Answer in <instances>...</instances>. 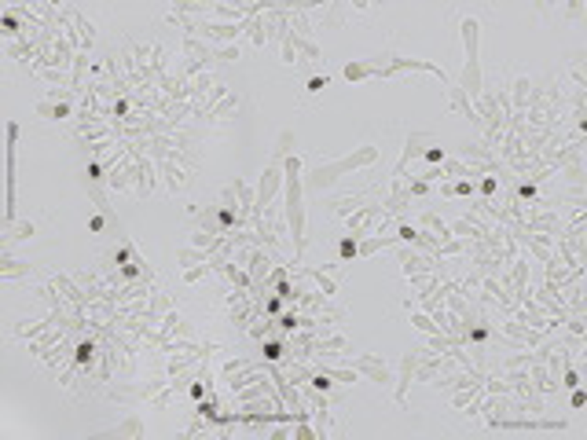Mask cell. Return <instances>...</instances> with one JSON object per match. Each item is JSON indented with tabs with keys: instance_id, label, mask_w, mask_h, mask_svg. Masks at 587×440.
<instances>
[{
	"instance_id": "cell-23",
	"label": "cell",
	"mask_w": 587,
	"mask_h": 440,
	"mask_svg": "<svg viewBox=\"0 0 587 440\" xmlns=\"http://www.w3.org/2000/svg\"><path fill=\"white\" fill-rule=\"evenodd\" d=\"M118 437H144V422H139V418H125L118 425Z\"/></svg>"
},
{
	"instance_id": "cell-8",
	"label": "cell",
	"mask_w": 587,
	"mask_h": 440,
	"mask_svg": "<svg viewBox=\"0 0 587 440\" xmlns=\"http://www.w3.org/2000/svg\"><path fill=\"white\" fill-rule=\"evenodd\" d=\"M525 231H532V235H547V239H558V235H561L558 213H551V210H540V213H532V217L525 220Z\"/></svg>"
},
{
	"instance_id": "cell-12",
	"label": "cell",
	"mask_w": 587,
	"mask_h": 440,
	"mask_svg": "<svg viewBox=\"0 0 587 440\" xmlns=\"http://www.w3.org/2000/svg\"><path fill=\"white\" fill-rule=\"evenodd\" d=\"M367 202H375L371 195H349V198H327V210L334 213V217H349V213H356L360 205H367Z\"/></svg>"
},
{
	"instance_id": "cell-9",
	"label": "cell",
	"mask_w": 587,
	"mask_h": 440,
	"mask_svg": "<svg viewBox=\"0 0 587 440\" xmlns=\"http://www.w3.org/2000/svg\"><path fill=\"white\" fill-rule=\"evenodd\" d=\"M52 290L62 297V301H70L74 308H88V297H85V290L78 287V279H67V276H52Z\"/></svg>"
},
{
	"instance_id": "cell-1",
	"label": "cell",
	"mask_w": 587,
	"mask_h": 440,
	"mask_svg": "<svg viewBox=\"0 0 587 440\" xmlns=\"http://www.w3.org/2000/svg\"><path fill=\"white\" fill-rule=\"evenodd\" d=\"M283 195H287V228H290V250L294 261L305 253V191H301V158L290 154L283 162Z\"/></svg>"
},
{
	"instance_id": "cell-20",
	"label": "cell",
	"mask_w": 587,
	"mask_h": 440,
	"mask_svg": "<svg viewBox=\"0 0 587 440\" xmlns=\"http://www.w3.org/2000/svg\"><path fill=\"white\" fill-rule=\"evenodd\" d=\"M411 327H418L423 334H437V330H441L437 323H433V316H429V312H411Z\"/></svg>"
},
{
	"instance_id": "cell-19",
	"label": "cell",
	"mask_w": 587,
	"mask_h": 440,
	"mask_svg": "<svg viewBox=\"0 0 587 440\" xmlns=\"http://www.w3.org/2000/svg\"><path fill=\"white\" fill-rule=\"evenodd\" d=\"M151 312H155L158 319H165L169 312H176V308H173V301L165 294H151Z\"/></svg>"
},
{
	"instance_id": "cell-17",
	"label": "cell",
	"mask_w": 587,
	"mask_h": 440,
	"mask_svg": "<svg viewBox=\"0 0 587 440\" xmlns=\"http://www.w3.org/2000/svg\"><path fill=\"white\" fill-rule=\"evenodd\" d=\"M33 224L26 220V224H8V231H4V250H11V242H19V239H30L33 235Z\"/></svg>"
},
{
	"instance_id": "cell-2",
	"label": "cell",
	"mask_w": 587,
	"mask_h": 440,
	"mask_svg": "<svg viewBox=\"0 0 587 440\" xmlns=\"http://www.w3.org/2000/svg\"><path fill=\"white\" fill-rule=\"evenodd\" d=\"M375 162H378V147H360V151H352V154H346V158H338V162H320L316 169H309V176H305L301 187L320 191V195H323V191L334 187L346 173L367 169V165H375Z\"/></svg>"
},
{
	"instance_id": "cell-27",
	"label": "cell",
	"mask_w": 587,
	"mask_h": 440,
	"mask_svg": "<svg viewBox=\"0 0 587 440\" xmlns=\"http://www.w3.org/2000/svg\"><path fill=\"white\" fill-rule=\"evenodd\" d=\"M584 400H587V396H584L580 389H572V407H584Z\"/></svg>"
},
{
	"instance_id": "cell-3",
	"label": "cell",
	"mask_w": 587,
	"mask_h": 440,
	"mask_svg": "<svg viewBox=\"0 0 587 440\" xmlns=\"http://www.w3.org/2000/svg\"><path fill=\"white\" fill-rule=\"evenodd\" d=\"M463 48H466V62H463V92L470 96V103L474 99H481V92H484V85H481V59H477V37H481V22L474 19V15H466L463 19Z\"/></svg>"
},
{
	"instance_id": "cell-14",
	"label": "cell",
	"mask_w": 587,
	"mask_h": 440,
	"mask_svg": "<svg viewBox=\"0 0 587 440\" xmlns=\"http://www.w3.org/2000/svg\"><path fill=\"white\" fill-rule=\"evenodd\" d=\"M0 276H4L8 282H15L19 276H33V268H30V264H19L15 257L4 250V253H0Z\"/></svg>"
},
{
	"instance_id": "cell-18",
	"label": "cell",
	"mask_w": 587,
	"mask_h": 440,
	"mask_svg": "<svg viewBox=\"0 0 587 440\" xmlns=\"http://www.w3.org/2000/svg\"><path fill=\"white\" fill-rule=\"evenodd\" d=\"M37 110H41L44 118H56V121H59V118H67V114H70V110H78V107H70V103H48V99H44Z\"/></svg>"
},
{
	"instance_id": "cell-24",
	"label": "cell",
	"mask_w": 587,
	"mask_h": 440,
	"mask_svg": "<svg viewBox=\"0 0 587 440\" xmlns=\"http://www.w3.org/2000/svg\"><path fill=\"white\" fill-rule=\"evenodd\" d=\"M356 246H360V242H356L352 235H346V239L338 242V257H341V261H352V257H356Z\"/></svg>"
},
{
	"instance_id": "cell-4",
	"label": "cell",
	"mask_w": 587,
	"mask_h": 440,
	"mask_svg": "<svg viewBox=\"0 0 587 440\" xmlns=\"http://www.w3.org/2000/svg\"><path fill=\"white\" fill-rule=\"evenodd\" d=\"M224 308H228V319H232L235 327H242V330L250 327V319L257 312H264L261 301L250 290H232V294H228V301H224Z\"/></svg>"
},
{
	"instance_id": "cell-11",
	"label": "cell",
	"mask_w": 587,
	"mask_h": 440,
	"mask_svg": "<svg viewBox=\"0 0 587 440\" xmlns=\"http://www.w3.org/2000/svg\"><path fill=\"white\" fill-rule=\"evenodd\" d=\"M235 114H239V96H232V92H228L221 103H216V107L210 110V114H202V118L198 121H228V118H235Z\"/></svg>"
},
{
	"instance_id": "cell-22",
	"label": "cell",
	"mask_w": 587,
	"mask_h": 440,
	"mask_svg": "<svg viewBox=\"0 0 587 440\" xmlns=\"http://www.w3.org/2000/svg\"><path fill=\"white\" fill-rule=\"evenodd\" d=\"M279 59L287 62V67H294L298 62V48H294V41H290V33L283 37V44H279Z\"/></svg>"
},
{
	"instance_id": "cell-21",
	"label": "cell",
	"mask_w": 587,
	"mask_h": 440,
	"mask_svg": "<svg viewBox=\"0 0 587 440\" xmlns=\"http://www.w3.org/2000/svg\"><path fill=\"white\" fill-rule=\"evenodd\" d=\"M246 367H250L246 359H224V364H221V382H232L235 374H239V371H246Z\"/></svg>"
},
{
	"instance_id": "cell-13",
	"label": "cell",
	"mask_w": 587,
	"mask_h": 440,
	"mask_svg": "<svg viewBox=\"0 0 587 440\" xmlns=\"http://www.w3.org/2000/svg\"><path fill=\"white\" fill-rule=\"evenodd\" d=\"M382 67H386V59H371V62H349L346 70V81H364V77H371V74H382Z\"/></svg>"
},
{
	"instance_id": "cell-6",
	"label": "cell",
	"mask_w": 587,
	"mask_h": 440,
	"mask_svg": "<svg viewBox=\"0 0 587 440\" xmlns=\"http://www.w3.org/2000/svg\"><path fill=\"white\" fill-rule=\"evenodd\" d=\"M356 374H364V378H371V382H378V385H389L393 382V374H389V367H386V359H378V356H371V353H360V356H352V364H349Z\"/></svg>"
},
{
	"instance_id": "cell-5",
	"label": "cell",
	"mask_w": 587,
	"mask_h": 440,
	"mask_svg": "<svg viewBox=\"0 0 587 440\" xmlns=\"http://www.w3.org/2000/svg\"><path fill=\"white\" fill-rule=\"evenodd\" d=\"M279 187H283V165H272V162H268L261 184H257V191H253V217L264 213L268 205H272V198L279 195Z\"/></svg>"
},
{
	"instance_id": "cell-15",
	"label": "cell",
	"mask_w": 587,
	"mask_h": 440,
	"mask_svg": "<svg viewBox=\"0 0 587 440\" xmlns=\"http://www.w3.org/2000/svg\"><path fill=\"white\" fill-rule=\"evenodd\" d=\"M290 151H294V128H283V133H279V144L272 151V165H283L290 158Z\"/></svg>"
},
{
	"instance_id": "cell-10",
	"label": "cell",
	"mask_w": 587,
	"mask_h": 440,
	"mask_svg": "<svg viewBox=\"0 0 587 440\" xmlns=\"http://www.w3.org/2000/svg\"><path fill=\"white\" fill-rule=\"evenodd\" d=\"M448 103H452V110H455V114H463V118H470V121L477 125V133H484V121H481V114L474 110V103H470V96H466V92H463V88H459V85H452V92H448Z\"/></svg>"
},
{
	"instance_id": "cell-7",
	"label": "cell",
	"mask_w": 587,
	"mask_h": 440,
	"mask_svg": "<svg viewBox=\"0 0 587 440\" xmlns=\"http://www.w3.org/2000/svg\"><path fill=\"white\" fill-rule=\"evenodd\" d=\"M418 359H423V353H404V359H400V378H397V389H393V400H397L400 407L407 404V385H411V378H415Z\"/></svg>"
},
{
	"instance_id": "cell-16",
	"label": "cell",
	"mask_w": 587,
	"mask_h": 440,
	"mask_svg": "<svg viewBox=\"0 0 587 440\" xmlns=\"http://www.w3.org/2000/svg\"><path fill=\"white\" fill-rule=\"evenodd\" d=\"M176 264H180L184 271H187V268H198V264H210V253L191 246V250H180V253H176Z\"/></svg>"
},
{
	"instance_id": "cell-26",
	"label": "cell",
	"mask_w": 587,
	"mask_h": 440,
	"mask_svg": "<svg viewBox=\"0 0 587 440\" xmlns=\"http://www.w3.org/2000/svg\"><path fill=\"white\" fill-rule=\"evenodd\" d=\"M210 271H213L210 264H198V268H187V271H184V282H198L202 276H210Z\"/></svg>"
},
{
	"instance_id": "cell-25",
	"label": "cell",
	"mask_w": 587,
	"mask_h": 440,
	"mask_svg": "<svg viewBox=\"0 0 587 440\" xmlns=\"http://www.w3.org/2000/svg\"><path fill=\"white\" fill-rule=\"evenodd\" d=\"M235 59H239L235 44H221V48H216V62H235Z\"/></svg>"
}]
</instances>
